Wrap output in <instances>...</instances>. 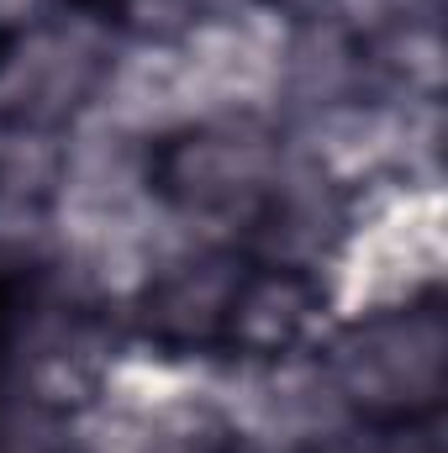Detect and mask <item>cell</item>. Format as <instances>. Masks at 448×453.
<instances>
[{
  "label": "cell",
  "instance_id": "obj_1",
  "mask_svg": "<svg viewBox=\"0 0 448 453\" xmlns=\"http://www.w3.org/2000/svg\"><path fill=\"white\" fill-rule=\"evenodd\" d=\"M444 206L433 185H406L385 201H375L348 237L337 242L333 280H328V306L348 322L364 317H396L412 306L444 264Z\"/></svg>",
  "mask_w": 448,
  "mask_h": 453
}]
</instances>
